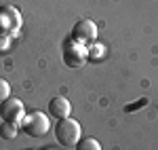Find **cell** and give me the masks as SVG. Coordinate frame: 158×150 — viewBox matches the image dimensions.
<instances>
[{"label": "cell", "instance_id": "1", "mask_svg": "<svg viewBox=\"0 0 158 150\" xmlns=\"http://www.w3.org/2000/svg\"><path fill=\"white\" fill-rule=\"evenodd\" d=\"M21 127H23L25 133L32 135V138H44L51 131V121L44 112H40V110H30V112L23 116Z\"/></svg>", "mask_w": 158, "mask_h": 150}, {"label": "cell", "instance_id": "2", "mask_svg": "<svg viewBox=\"0 0 158 150\" xmlns=\"http://www.w3.org/2000/svg\"><path fill=\"white\" fill-rule=\"evenodd\" d=\"M80 135H82V127L78 121L74 118H61L59 123L55 125V138L61 146H76L80 142Z\"/></svg>", "mask_w": 158, "mask_h": 150}, {"label": "cell", "instance_id": "3", "mask_svg": "<svg viewBox=\"0 0 158 150\" xmlns=\"http://www.w3.org/2000/svg\"><path fill=\"white\" fill-rule=\"evenodd\" d=\"M0 116H2L4 123L19 125V123L23 121V116H25V108H23V104H21V100H17V97L4 100L0 104Z\"/></svg>", "mask_w": 158, "mask_h": 150}, {"label": "cell", "instance_id": "4", "mask_svg": "<svg viewBox=\"0 0 158 150\" xmlns=\"http://www.w3.org/2000/svg\"><path fill=\"white\" fill-rule=\"evenodd\" d=\"M72 38L80 45H89L97 38V25L93 24L91 19H80L78 24L74 25L72 30Z\"/></svg>", "mask_w": 158, "mask_h": 150}, {"label": "cell", "instance_id": "5", "mask_svg": "<svg viewBox=\"0 0 158 150\" xmlns=\"http://www.w3.org/2000/svg\"><path fill=\"white\" fill-rule=\"evenodd\" d=\"M63 62H65V66H70V68H80L86 62L85 47L80 42H76V40L74 42H68L65 49H63Z\"/></svg>", "mask_w": 158, "mask_h": 150}, {"label": "cell", "instance_id": "6", "mask_svg": "<svg viewBox=\"0 0 158 150\" xmlns=\"http://www.w3.org/2000/svg\"><path fill=\"white\" fill-rule=\"evenodd\" d=\"M70 112H72V104L65 100L63 95H57V97H53V100L49 101V114H51V116H55L57 121L68 118Z\"/></svg>", "mask_w": 158, "mask_h": 150}, {"label": "cell", "instance_id": "7", "mask_svg": "<svg viewBox=\"0 0 158 150\" xmlns=\"http://www.w3.org/2000/svg\"><path fill=\"white\" fill-rule=\"evenodd\" d=\"M0 138L2 139H15L17 138V125H13V123H2V125H0Z\"/></svg>", "mask_w": 158, "mask_h": 150}, {"label": "cell", "instance_id": "8", "mask_svg": "<svg viewBox=\"0 0 158 150\" xmlns=\"http://www.w3.org/2000/svg\"><path fill=\"white\" fill-rule=\"evenodd\" d=\"M78 148L76 150H101V146H99V142L95 138H86V139H80L78 144H76Z\"/></svg>", "mask_w": 158, "mask_h": 150}, {"label": "cell", "instance_id": "9", "mask_svg": "<svg viewBox=\"0 0 158 150\" xmlns=\"http://www.w3.org/2000/svg\"><path fill=\"white\" fill-rule=\"evenodd\" d=\"M9 97H11V87H9V83L4 78H0V104L4 100H9Z\"/></svg>", "mask_w": 158, "mask_h": 150}, {"label": "cell", "instance_id": "10", "mask_svg": "<svg viewBox=\"0 0 158 150\" xmlns=\"http://www.w3.org/2000/svg\"><path fill=\"white\" fill-rule=\"evenodd\" d=\"M21 150H27V148H21Z\"/></svg>", "mask_w": 158, "mask_h": 150}]
</instances>
